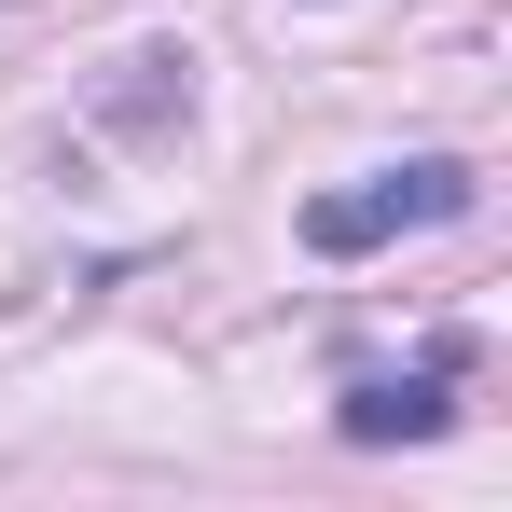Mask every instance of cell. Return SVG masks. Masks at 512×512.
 Wrapping results in <instances>:
<instances>
[{"instance_id":"cell-1","label":"cell","mask_w":512,"mask_h":512,"mask_svg":"<svg viewBox=\"0 0 512 512\" xmlns=\"http://www.w3.org/2000/svg\"><path fill=\"white\" fill-rule=\"evenodd\" d=\"M485 180L457 167V153H402V167H374V180H333V194H305V250L319 263H360V250H388V236H429V222H457Z\"/></svg>"},{"instance_id":"cell-2","label":"cell","mask_w":512,"mask_h":512,"mask_svg":"<svg viewBox=\"0 0 512 512\" xmlns=\"http://www.w3.org/2000/svg\"><path fill=\"white\" fill-rule=\"evenodd\" d=\"M457 388H471V333H429L402 374H346L333 429H346V443H429V429L457 416Z\"/></svg>"}]
</instances>
